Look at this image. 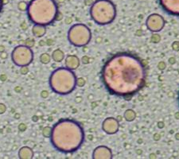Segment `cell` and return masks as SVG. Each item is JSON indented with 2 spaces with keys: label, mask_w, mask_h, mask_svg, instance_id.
<instances>
[{
  "label": "cell",
  "mask_w": 179,
  "mask_h": 159,
  "mask_svg": "<svg viewBox=\"0 0 179 159\" xmlns=\"http://www.w3.org/2000/svg\"><path fill=\"white\" fill-rule=\"evenodd\" d=\"M102 81L110 93L132 96L146 84V69L140 59L127 53H120L108 59L103 66Z\"/></svg>",
  "instance_id": "1"
},
{
  "label": "cell",
  "mask_w": 179,
  "mask_h": 159,
  "mask_svg": "<svg viewBox=\"0 0 179 159\" xmlns=\"http://www.w3.org/2000/svg\"><path fill=\"white\" fill-rule=\"evenodd\" d=\"M49 138L55 149L63 153H72L84 142V133L77 122L62 119L53 126Z\"/></svg>",
  "instance_id": "2"
},
{
  "label": "cell",
  "mask_w": 179,
  "mask_h": 159,
  "mask_svg": "<svg viewBox=\"0 0 179 159\" xmlns=\"http://www.w3.org/2000/svg\"><path fill=\"white\" fill-rule=\"evenodd\" d=\"M27 11L29 19L34 25L45 26L57 20L59 13L55 0H31Z\"/></svg>",
  "instance_id": "3"
},
{
  "label": "cell",
  "mask_w": 179,
  "mask_h": 159,
  "mask_svg": "<svg viewBox=\"0 0 179 159\" xmlns=\"http://www.w3.org/2000/svg\"><path fill=\"white\" fill-rule=\"evenodd\" d=\"M51 89L57 94L68 95L77 87V76L68 68H59L54 70L49 77Z\"/></svg>",
  "instance_id": "4"
},
{
  "label": "cell",
  "mask_w": 179,
  "mask_h": 159,
  "mask_svg": "<svg viewBox=\"0 0 179 159\" xmlns=\"http://www.w3.org/2000/svg\"><path fill=\"white\" fill-rule=\"evenodd\" d=\"M90 15L99 25L110 24L116 18V7L110 0H97L92 4Z\"/></svg>",
  "instance_id": "5"
},
{
  "label": "cell",
  "mask_w": 179,
  "mask_h": 159,
  "mask_svg": "<svg viewBox=\"0 0 179 159\" xmlns=\"http://www.w3.org/2000/svg\"><path fill=\"white\" fill-rule=\"evenodd\" d=\"M92 34L90 29L84 24H75L68 32L69 42L77 47H83L89 43Z\"/></svg>",
  "instance_id": "6"
},
{
  "label": "cell",
  "mask_w": 179,
  "mask_h": 159,
  "mask_svg": "<svg viewBox=\"0 0 179 159\" xmlns=\"http://www.w3.org/2000/svg\"><path fill=\"white\" fill-rule=\"evenodd\" d=\"M11 60L18 67L30 65L33 60V53L27 46H18L11 53Z\"/></svg>",
  "instance_id": "7"
},
{
  "label": "cell",
  "mask_w": 179,
  "mask_h": 159,
  "mask_svg": "<svg viewBox=\"0 0 179 159\" xmlns=\"http://www.w3.org/2000/svg\"><path fill=\"white\" fill-rule=\"evenodd\" d=\"M147 28L152 32H158L165 26V20L161 15L157 14H151L146 21Z\"/></svg>",
  "instance_id": "8"
},
{
  "label": "cell",
  "mask_w": 179,
  "mask_h": 159,
  "mask_svg": "<svg viewBox=\"0 0 179 159\" xmlns=\"http://www.w3.org/2000/svg\"><path fill=\"white\" fill-rule=\"evenodd\" d=\"M159 3L169 14L179 16V0H159Z\"/></svg>",
  "instance_id": "9"
},
{
  "label": "cell",
  "mask_w": 179,
  "mask_h": 159,
  "mask_svg": "<svg viewBox=\"0 0 179 159\" xmlns=\"http://www.w3.org/2000/svg\"><path fill=\"white\" fill-rule=\"evenodd\" d=\"M102 128L107 134H115L119 130V123L114 118H107L103 123Z\"/></svg>",
  "instance_id": "10"
},
{
  "label": "cell",
  "mask_w": 179,
  "mask_h": 159,
  "mask_svg": "<svg viewBox=\"0 0 179 159\" xmlns=\"http://www.w3.org/2000/svg\"><path fill=\"white\" fill-rule=\"evenodd\" d=\"M92 157L94 159L106 158L110 159L112 157V154L109 148L106 147H98L93 152Z\"/></svg>",
  "instance_id": "11"
},
{
  "label": "cell",
  "mask_w": 179,
  "mask_h": 159,
  "mask_svg": "<svg viewBox=\"0 0 179 159\" xmlns=\"http://www.w3.org/2000/svg\"><path fill=\"white\" fill-rule=\"evenodd\" d=\"M80 65V60L77 56L74 55H70L68 56L65 59V66L68 69L73 70V69H77Z\"/></svg>",
  "instance_id": "12"
},
{
  "label": "cell",
  "mask_w": 179,
  "mask_h": 159,
  "mask_svg": "<svg viewBox=\"0 0 179 159\" xmlns=\"http://www.w3.org/2000/svg\"><path fill=\"white\" fill-rule=\"evenodd\" d=\"M33 150L28 147H22L18 151V157L21 159H31L33 158Z\"/></svg>",
  "instance_id": "13"
},
{
  "label": "cell",
  "mask_w": 179,
  "mask_h": 159,
  "mask_svg": "<svg viewBox=\"0 0 179 159\" xmlns=\"http://www.w3.org/2000/svg\"><path fill=\"white\" fill-rule=\"evenodd\" d=\"M32 33L35 37H42L46 34V27L42 25H34L32 29Z\"/></svg>",
  "instance_id": "14"
},
{
  "label": "cell",
  "mask_w": 179,
  "mask_h": 159,
  "mask_svg": "<svg viewBox=\"0 0 179 159\" xmlns=\"http://www.w3.org/2000/svg\"><path fill=\"white\" fill-rule=\"evenodd\" d=\"M65 54L61 50H56L52 53V59L56 62H61L63 60Z\"/></svg>",
  "instance_id": "15"
},
{
  "label": "cell",
  "mask_w": 179,
  "mask_h": 159,
  "mask_svg": "<svg viewBox=\"0 0 179 159\" xmlns=\"http://www.w3.org/2000/svg\"><path fill=\"white\" fill-rule=\"evenodd\" d=\"M124 117L127 121H133L135 118V111H132V110H127L125 112Z\"/></svg>",
  "instance_id": "16"
},
{
  "label": "cell",
  "mask_w": 179,
  "mask_h": 159,
  "mask_svg": "<svg viewBox=\"0 0 179 159\" xmlns=\"http://www.w3.org/2000/svg\"><path fill=\"white\" fill-rule=\"evenodd\" d=\"M51 60V57L48 53H42L40 57V61L42 64H48L49 63Z\"/></svg>",
  "instance_id": "17"
},
{
  "label": "cell",
  "mask_w": 179,
  "mask_h": 159,
  "mask_svg": "<svg viewBox=\"0 0 179 159\" xmlns=\"http://www.w3.org/2000/svg\"><path fill=\"white\" fill-rule=\"evenodd\" d=\"M51 131H52V129H51L50 127H45L43 131H42V134L44 135L45 137H47V138H49L51 135Z\"/></svg>",
  "instance_id": "18"
},
{
  "label": "cell",
  "mask_w": 179,
  "mask_h": 159,
  "mask_svg": "<svg viewBox=\"0 0 179 159\" xmlns=\"http://www.w3.org/2000/svg\"><path fill=\"white\" fill-rule=\"evenodd\" d=\"M27 4L25 2H20L18 5V8L19 9V11H25L27 10Z\"/></svg>",
  "instance_id": "19"
},
{
  "label": "cell",
  "mask_w": 179,
  "mask_h": 159,
  "mask_svg": "<svg viewBox=\"0 0 179 159\" xmlns=\"http://www.w3.org/2000/svg\"><path fill=\"white\" fill-rule=\"evenodd\" d=\"M20 73L22 75H27V73H29V69L27 68V66H23V67H21L20 69Z\"/></svg>",
  "instance_id": "20"
},
{
  "label": "cell",
  "mask_w": 179,
  "mask_h": 159,
  "mask_svg": "<svg viewBox=\"0 0 179 159\" xmlns=\"http://www.w3.org/2000/svg\"><path fill=\"white\" fill-rule=\"evenodd\" d=\"M84 83H85V81H84V79H83V78H78V79H77V85L78 87H82L83 85L84 84Z\"/></svg>",
  "instance_id": "21"
},
{
  "label": "cell",
  "mask_w": 179,
  "mask_h": 159,
  "mask_svg": "<svg viewBox=\"0 0 179 159\" xmlns=\"http://www.w3.org/2000/svg\"><path fill=\"white\" fill-rule=\"evenodd\" d=\"M7 111V107L3 104H0V115H2L4 114Z\"/></svg>",
  "instance_id": "22"
},
{
  "label": "cell",
  "mask_w": 179,
  "mask_h": 159,
  "mask_svg": "<svg viewBox=\"0 0 179 159\" xmlns=\"http://www.w3.org/2000/svg\"><path fill=\"white\" fill-rule=\"evenodd\" d=\"M26 129H27V126L25 125L24 123H21L18 126V130H19L20 131H22V132L26 131Z\"/></svg>",
  "instance_id": "23"
},
{
  "label": "cell",
  "mask_w": 179,
  "mask_h": 159,
  "mask_svg": "<svg viewBox=\"0 0 179 159\" xmlns=\"http://www.w3.org/2000/svg\"><path fill=\"white\" fill-rule=\"evenodd\" d=\"M173 48H174V50H177L178 51L179 50V41H175L174 44L173 45Z\"/></svg>",
  "instance_id": "24"
},
{
  "label": "cell",
  "mask_w": 179,
  "mask_h": 159,
  "mask_svg": "<svg viewBox=\"0 0 179 159\" xmlns=\"http://www.w3.org/2000/svg\"><path fill=\"white\" fill-rule=\"evenodd\" d=\"M82 62L84 64H88V62H89V58H88V57H86V56H85V57H84L82 58Z\"/></svg>",
  "instance_id": "25"
},
{
  "label": "cell",
  "mask_w": 179,
  "mask_h": 159,
  "mask_svg": "<svg viewBox=\"0 0 179 159\" xmlns=\"http://www.w3.org/2000/svg\"><path fill=\"white\" fill-rule=\"evenodd\" d=\"M93 2H93V0H84V3H85V5L87 6L92 5Z\"/></svg>",
  "instance_id": "26"
},
{
  "label": "cell",
  "mask_w": 179,
  "mask_h": 159,
  "mask_svg": "<svg viewBox=\"0 0 179 159\" xmlns=\"http://www.w3.org/2000/svg\"><path fill=\"white\" fill-rule=\"evenodd\" d=\"M0 80H2V81H5L6 80H7V76L6 75H2V76H0Z\"/></svg>",
  "instance_id": "27"
},
{
  "label": "cell",
  "mask_w": 179,
  "mask_h": 159,
  "mask_svg": "<svg viewBox=\"0 0 179 159\" xmlns=\"http://www.w3.org/2000/svg\"><path fill=\"white\" fill-rule=\"evenodd\" d=\"M42 97H46L48 95V92H46V91H43V92H42Z\"/></svg>",
  "instance_id": "28"
},
{
  "label": "cell",
  "mask_w": 179,
  "mask_h": 159,
  "mask_svg": "<svg viewBox=\"0 0 179 159\" xmlns=\"http://www.w3.org/2000/svg\"><path fill=\"white\" fill-rule=\"evenodd\" d=\"M2 5H3V1H2V0H0V12L2 11Z\"/></svg>",
  "instance_id": "29"
}]
</instances>
